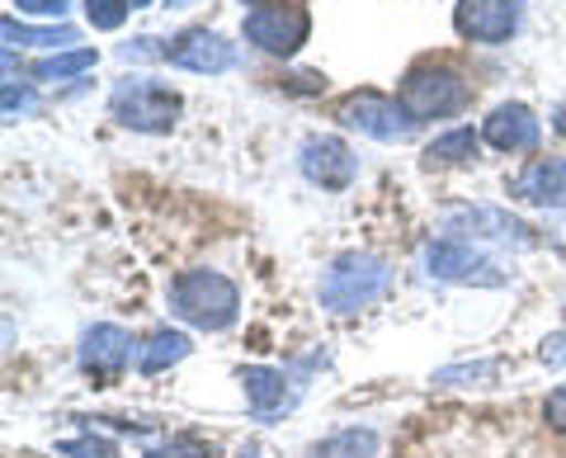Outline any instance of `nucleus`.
<instances>
[{
  "instance_id": "obj_10",
  "label": "nucleus",
  "mask_w": 566,
  "mask_h": 458,
  "mask_svg": "<svg viewBox=\"0 0 566 458\" xmlns=\"http://www.w3.org/2000/svg\"><path fill=\"white\" fill-rule=\"evenodd\" d=\"M444 232L458 241H505V246H528L534 227H524L520 218L501 214V208H453L444 218Z\"/></svg>"
},
{
  "instance_id": "obj_1",
  "label": "nucleus",
  "mask_w": 566,
  "mask_h": 458,
  "mask_svg": "<svg viewBox=\"0 0 566 458\" xmlns=\"http://www.w3.org/2000/svg\"><path fill=\"white\" fill-rule=\"evenodd\" d=\"M170 312L199 331H227L241 312V293L218 270H185L170 284Z\"/></svg>"
},
{
  "instance_id": "obj_12",
  "label": "nucleus",
  "mask_w": 566,
  "mask_h": 458,
  "mask_svg": "<svg viewBox=\"0 0 566 458\" xmlns=\"http://www.w3.org/2000/svg\"><path fill=\"white\" fill-rule=\"evenodd\" d=\"M510 199L534 204V208H566V156L528 162L515 180H510Z\"/></svg>"
},
{
  "instance_id": "obj_19",
  "label": "nucleus",
  "mask_w": 566,
  "mask_h": 458,
  "mask_svg": "<svg viewBox=\"0 0 566 458\" xmlns=\"http://www.w3.org/2000/svg\"><path fill=\"white\" fill-rule=\"evenodd\" d=\"M0 33H6V43H24V48H66V43H76V29L71 24L33 29V24H20V20H6Z\"/></svg>"
},
{
  "instance_id": "obj_14",
  "label": "nucleus",
  "mask_w": 566,
  "mask_h": 458,
  "mask_svg": "<svg viewBox=\"0 0 566 458\" xmlns=\"http://www.w3.org/2000/svg\"><path fill=\"white\" fill-rule=\"evenodd\" d=\"M482 143L495 152H534L538 147V118L528 104H495L482 123Z\"/></svg>"
},
{
  "instance_id": "obj_11",
  "label": "nucleus",
  "mask_w": 566,
  "mask_h": 458,
  "mask_svg": "<svg viewBox=\"0 0 566 458\" xmlns=\"http://www.w3.org/2000/svg\"><path fill=\"white\" fill-rule=\"evenodd\" d=\"M166 62L170 66H185V72H203V76H218V72H232L237 66V48L212 29H185L180 39L166 48Z\"/></svg>"
},
{
  "instance_id": "obj_26",
  "label": "nucleus",
  "mask_w": 566,
  "mask_h": 458,
  "mask_svg": "<svg viewBox=\"0 0 566 458\" xmlns=\"http://www.w3.org/2000/svg\"><path fill=\"white\" fill-rule=\"evenodd\" d=\"M14 6H20L24 14H43V20H62L71 0H14Z\"/></svg>"
},
{
  "instance_id": "obj_18",
  "label": "nucleus",
  "mask_w": 566,
  "mask_h": 458,
  "mask_svg": "<svg viewBox=\"0 0 566 458\" xmlns=\"http://www.w3.org/2000/svg\"><path fill=\"white\" fill-rule=\"evenodd\" d=\"M476 143H482V137H476L472 128H453V133L434 137V143L424 147V162L430 166H463L476 156Z\"/></svg>"
},
{
  "instance_id": "obj_9",
  "label": "nucleus",
  "mask_w": 566,
  "mask_h": 458,
  "mask_svg": "<svg viewBox=\"0 0 566 458\" xmlns=\"http://www.w3.org/2000/svg\"><path fill=\"white\" fill-rule=\"evenodd\" d=\"M297 166H303L312 185L340 194L354 185V175H359V156H354L340 137H307L303 152H297Z\"/></svg>"
},
{
  "instance_id": "obj_13",
  "label": "nucleus",
  "mask_w": 566,
  "mask_h": 458,
  "mask_svg": "<svg viewBox=\"0 0 566 458\" xmlns=\"http://www.w3.org/2000/svg\"><path fill=\"white\" fill-rule=\"evenodd\" d=\"M128 360H133V336L123 326H114V322L91 326L81 336V368H85V374L118 378L123 368H128Z\"/></svg>"
},
{
  "instance_id": "obj_2",
  "label": "nucleus",
  "mask_w": 566,
  "mask_h": 458,
  "mask_svg": "<svg viewBox=\"0 0 566 458\" xmlns=\"http://www.w3.org/2000/svg\"><path fill=\"white\" fill-rule=\"evenodd\" d=\"M392 284V270L387 260L378 256H364V251H349V256H335L331 270L322 274V308L335 312V316H349V312H364L374 308L378 298Z\"/></svg>"
},
{
  "instance_id": "obj_4",
  "label": "nucleus",
  "mask_w": 566,
  "mask_h": 458,
  "mask_svg": "<svg viewBox=\"0 0 566 458\" xmlns=\"http://www.w3.org/2000/svg\"><path fill=\"white\" fill-rule=\"evenodd\" d=\"M401 110L411 114L416 123H424V118H449V114H458L463 104L472 100V91H468V81L453 72V66H411L406 72V81H401Z\"/></svg>"
},
{
  "instance_id": "obj_25",
  "label": "nucleus",
  "mask_w": 566,
  "mask_h": 458,
  "mask_svg": "<svg viewBox=\"0 0 566 458\" xmlns=\"http://www.w3.org/2000/svg\"><path fill=\"white\" fill-rule=\"evenodd\" d=\"M543 416H547V426L566 435V383L557 387V393H547V402H543Z\"/></svg>"
},
{
  "instance_id": "obj_24",
  "label": "nucleus",
  "mask_w": 566,
  "mask_h": 458,
  "mask_svg": "<svg viewBox=\"0 0 566 458\" xmlns=\"http://www.w3.org/2000/svg\"><path fill=\"white\" fill-rule=\"evenodd\" d=\"M33 110H39V95L24 91V85H14V81H6V118H14V114H33Z\"/></svg>"
},
{
  "instance_id": "obj_23",
  "label": "nucleus",
  "mask_w": 566,
  "mask_h": 458,
  "mask_svg": "<svg viewBox=\"0 0 566 458\" xmlns=\"http://www.w3.org/2000/svg\"><path fill=\"white\" fill-rule=\"evenodd\" d=\"M62 454H66V458H118V449L109 445V439H99V435L62 439Z\"/></svg>"
},
{
  "instance_id": "obj_30",
  "label": "nucleus",
  "mask_w": 566,
  "mask_h": 458,
  "mask_svg": "<svg viewBox=\"0 0 566 458\" xmlns=\"http://www.w3.org/2000/svg\"><path fill=\"white\" fill-rule=\"evenodd\" d=\"M241 458H260V454H255V449H245V454H241Z\"/></svg>"
},
{
  "instance_id": "obj_20",
  "label": "nucleus",
  "mask_w": 566,
  "mask_h": 458,
  "mask_svg": "<svg viewBox=\"0 0 566 458\" xmlns=\"http://www.w3.org/2000/svg\"><path fill=\"white\" fill-rule=\"evenodd\" d=\"M95 62H99V58H95V48H71V52H52V58L33 62V76H39V81H66V76L91 72Z\"/></svg>"
},
{
  "instance_id": "obj_3",
  "label": "nucleus",
  "mask_w": 566,
  "mask_h": 458,
  "mask_svg": "<svg viewBox=\"0 0 566 458\" xmlns=\"http://www.w3.org/2000/svg\"><path fill=\"white\" fill-rule=\"evenodd\" d=\"M180 110H185V100L151 76L118 81L109 95V114L133 133H170L175 123H180Z\"/></svg>"
},
{
  "instance_id": "obj_29",
  "label": "nucleus",
  "mask_w": 566,
  "mask_h": 458,
  "mask_svg": "<svg viewBox=\"0 0 566 458\" xmlns=\"http://www.w3.org/2000/svg\"><path fill=\"white\" fill-rule=\"evenodd\" d=\"M142 6H151V0H133V10H142Z\"/></svg>"
},
{
  "instance_id": "obj_21",
  "label": "nucleus",
  "mask_w": 566,
  "mask_h": 458,
  "mask_svg": "<svg viewBox=\"0 0 566 458\" xmlns=\"http://www.w3.org/2000/svg\"><path fill=\"white\" fill-rule=\"evenodd\" d=\"M128 10H133V0H85V20H91L95 29H104V33L128 20Z\"/></svg>"
},
{
  "instance_id": "obj_27",
  "label": "nucleus",
  "mask_w": 566,
  "mask_h": 458,
  "mask_svg": "<svg viewBox=\"0 0 566 458\" xmlns=\"http://www.w3.org/2000/svg\"><path fill=\"white\" fill-rule=\"evenodd\" d=\"M538 355H543V364H566V331H553V336L543 341Z\"/></svg>"
},
{
  "instance_id": "obj_16",
  "label": "nucleus",
  "mask_w": 566,
  "mask_h": 458,
  "mask_svg": "<svg viewBox=\"0 0 566 458\" xmlns=\"http://www.w3.org/2000/svg\"><path fill=\"white\" fill-rule=\"evenodd\" d=\"M185 355H189V336H185V331L166 326V331H156V336L137 350V368H142V374H166V368L180 364Z\"/></svg>"
},
{
  "instance_id": "obj_5",
  "label": "nucleus",
  "mask_w": 566,
  "mask_h": 458,
  "mask_svg": "<svg viewBox=\"0 0 566 458\" xmlns=\"http://www.w3.org/2000/svg\"><path fill=\"white\" fill-rule=\"evenodd\" d=\"M420 266H424L430 279H444V284H482V289L505 284V270L495 266L486 251H476L472 241H458V237L424 241Z\"/></svg>"
},
{
  "instance_id": "obj_22",
  "label": "nucleus",
  "mask_w": 566,
  "mask_h": 458,
  "mask_svg": "<svg viewBox=\"0 0 566 458\" xmlns=\"http://www.w3.org/2000/svg\"><path fill=\"white\" fill-rule=\"evenodd\" d=\"M142 458H212V449L203 445L199 435H170L166 445H156V449H147Z\"/></svg>"
},
{
  "instance_id": "obj_6",
  "label": "nucleus",
  "mask_w": 566,
  "mask_h": 458,
  "mask_svg": "<svg viewBox=\"0 0 566 458\" xmlns=\"http://www.w3.org/2000/svg\"><path fill=\"white\" fill-rule=\"evenodd\" d=\"M335 118L349 133H364L374 143H406L416 133V118L401 110V100H387L378 91H354L335 104Z\"/></svg>"
},
{
  "instance_id": "obj_8",
  "label": "nucleus",
  "mask_w": 566,
  "mask_h": 458,
  "mask_svg": "<svg viewBox=\"0 0 566 458\" xmlns=\"http://www.w3.org/2000/svg\"><path fill=\"white\" fill-rule=\"evenodd\" d=\"M524 0H458L453 29L472 43H505L520 29Z\"/></svg>"
},
{
  "instance_id": "obj_15",
  "label": "nucleus",
  "mask_w": 566,
  "mask_h": 458,
  "mask_svg": "<svg viewBox=\"0 0 566 458\" xmlns=\"http://www.w3.org/2000/svg\"><path fill=\"white\" fill-rule=\"evenodd\" d=\"M241 387H245V402H251V412L260 420L293 407V387H289V374H283V368H264V364L241 368Z\"/></svg>"
},
{
  "instance_id": "obj_28",
  "label": "nucleus",
  "mask_w": 566,
  "mask_h": 458,
  "mask_svg": "<svg viewBox=\"0 0 566 458\" xmlns=\"http://www.w3.org/2000/svg\"><path fill=\"white\" fill-rule=\"evenodd\" d=\"M166 6H170V10H180V6H189V0H166Z\"/></svg>"
},
{
  "instance_id": "obj_17",
  "label": "nucleus",
  "mask_w": 566,
  "mask_h": 458,
  "mask_svg": "<svg viewBox=\"0 0 566 458\" xmlns=\"http://www.w3.org/2000/svg\"><path fill=\"white\" fill-rule=\"evenodd\" d=\"M378 454V435L374 430H340L322 439V445H312L307 458H374Z\"/></svg>"
},
{
  "instance_id": "obj_7",
  "label": "nucleus",
  "mask_w": 566,
  "mask_h": 458,
  "mask_svg": "<svg viewBox=\"0 0 566 458\" xmlns=\"http://www.w3.org/2000/svg\"><path fill=\"white\" fill-rule=\"evenodd\" d=\"M312 33V14L303 6H255L245 14V39L270 58H293Z\"/></svg>"
}]
</instances>
